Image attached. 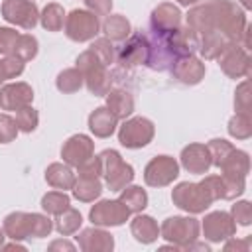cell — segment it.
Listing matches in <instances>:
<instances>
[{"label":"cell","mask_w":252,"mask_h":252,"mask_svg":"<svg viewBox=\"0 0 252 252\" xmlns=\"http://www.w3.org/2000/svg\"><path fill=\"white\" fill-rule=\"evenodd\" d=\"M220 175L226 179H246L250 171V158L244 150L232 148V152L224 158V161L219 165Z\"/></svg>","instance_id":"obj_21"},{"label":"cell","mask_w":252,"mask_h":252,"mask_svg":"<svg viewBox=\"0 0 252 252\" xmlns=\"http://www.w3.org/2000/svg\"><path fill=\"white\" fill-rule=\"evenodd\" d=\"M173 79H177L183 85H199L205 79V63L195 55H185L173 61L169 67Z\"/></svg>","instance_id":"obj_15"},{"label":"cell","mask_w":252,"mask_h":252,"mask_svg":"<svg viewBox=\"0 0 252 252\" xmlns=\"http://www.w3.org/2000/svg\"><path fill=\"white\" fill-rule=\"evenodd\" d=\"M201 185L207 189V193L213 197V201L224 199V181H222L220 175H205Z\"/></svg>","instance_id":"obj_44"},{"label":"cell","mask_w":252,"mask_h":252,"mask_svg":"<svg viewBox=\"0 0 252 252\" xmlns=\"http://www.w3.org/2000/svg\"><path fill=\"white\" fill-rule=\"evenodd\" d=\"M181 10L173 4V2H163V4H158L154 10H152V16H150V24L154 30H163V32H171L175 28L181 26Z\"/></svg>","instance_id":"obj_20"},{"label":"cell","mask_w":252,"mask_h":252,"mask_svg":"<svg viewBox=\"0 0 252 252\" xmlns=\"http://www.w3.org/2000/svg\"><path fill=\"white\" fill-rule=\"evenodd\" d=\"M45 181L53 187V189H59V191H67V189H73L75 181H77V175L75 171L71 169V165H67L65 161L59 163H49L47 169H45Z\"/></svg>","instance_id":"obj_23"},{"label":"cell","mask_w":252,"mask_h":252,"mask_svg":"<svg viewBox=\"0 0 252 252\" xmlns=\"http://www.w3.org/2000/svg\"><path fill=\"white\" fill-rule=\"evenodd\" d=\"M207 148H209V154H211V163L215 165V167H219L222 161H224V158L232 152V144L230 142H226V140H222V138H213L209 144H207Z\"/></svg>","instance_id":"obj_40"},{"label":"cell","mask_w":252,"mask_h":252,"mask_svg":"<svg viewBox=\"0 0 252 252\" xmlns=\"http://www.w3.org/2000/svg\"><path fill=\"white\" fill-rule=\"evenodd\" d=\"M4 238H6V234H4V228H0V248H2V244H4Z\"/></svg>","instance_id":"obj_54"},{"label":"cell","mask_w":252,"mask_h":252,"mask_svg":"<svg viewBox=\"0 0 252 252\" xmlns=\"http://www.w3.org/2000/svg\"><path fill=\"white\" fill-rule=\"evenodd\" d=\"M106 108L118 120H126L134 112V98H132V94L128 91H122V89L108 91L106 93Z\"/></svg>","instance_id":"obj_25"},{"label":"cell","mask_w":252,"mask_h":252,"mask_svg":"<svg viewBox=\"0 0 252 252\" xmlns=\"http://www.w3.org/2000/svg\"><path fill=\"white\" fill-rule=\"evenodd\" d=\"M2 248H4V250H26V246L20 244V240H14L12 244H6V246L2 244Z\"/></svg>","instance_id":"obj_50"},{"label":"cell","mask_w":252,"mask_h":252,"mask_svg":"<svg viewBox=\"0 0 252 252\" xmlns=\"http://www.w3.org/2000/svg\"><path fill=\"white\" fill-rule=\"evenodd\" d=\"M83 75L77 67H71V69H63L57 79H55V87L63 93V94H73L77 93L81 87H83Z\"/></svg>","instance_id":"obj_33"},{"label":"cell","mask_w":252,"mask_h":252,"mask_svg":"<svg viewBox=\"0 0 252 252\" xmlns=\"http://www.w3.org/2000/svg\"><path fill=\"white\" fill-rule=\"evenodd\" d=\"M47 250L49 252H57V250H65V252H73L75 250V244H71V242H67V240H53L49 246H47Z\"/></svg>","instance_id":"obj_49"},{"label":"cell","mask_w":252,"mask_h":252,"mask_svg":"<svg viewBox=\"0 0 252 252\" xmlns=\"http://www.w3.org/2000/svg\"><path fill=\"white\" fill-rule=\"evenodd\" d=\"M81 224H83V217H81V213H79L77 209H73V207H69V209H65L63 213H59V215H57V220H55V228H57V232L63 234V236L75 234V232L81 228Z\"/></svg>","instance_id":"obj_32"},{"label":"cell","mask_w":252,"mask_h":252,"mask_svg":"<svg viewBox=\"0 0 252 252\" xmlns=\"http://www.w3.org/2000/svg\"><path fill=\"white\" fill-rule=\"evenodd\" d=\"M2 18L8 24H14L24 30H33L39 22V10L32 0H4Z\"/></svg>","instance_id":"obj_9"},{"label":"cell","mask_w":252,"mask_h":252,"mask_svg":"<svg viewBox=\"0 0 252 252\" xmlns=\"http://www.w3.org/2000/svg\"><path fill=\"white\" fill-rule=\"evenodd\" d=\"M14 120H16V126H18L20 132L30 134V132H33V130L37 128L39 114H37V110H35L32 104H28V106L16 110V118H14Z\"/></svg>","instance_id":"obj_37"},{"label":"cell","mask_w":252,"mask_h":252,"mask_svg":"<svg viewBox=\"0 0 252 252\" xmlns=\"http://www.w3.org/2000/svg\"><path fill=\"white\" fill-rule=\"evenodd\" d=\"M224 250H250V240H236V238H226V244H224Z\"/></svg>","instance_id":"obj_48"},{"label":"cell","mask_w":252,"mask_h":252,"mask_svg":"<svg viewBox=\"0 0 252 252\" xmlns=\"http://www.w3.org/2000/svg\"><path fill=\"white\" fill-rule=\"evenodd\" d=\"M77 171H79V177H89V179H96V177H100V173H102V167H100V159H98V156L94 158H91V159H87L85 163H81L79 167H77Z\"/></svg>","instance_id":"obj_45"},{"label":"cell","mask_w":252,"mask_h":252,"mask_svg":"<svg viewBox=\"0 0 252 252\" xmlns=\"http://www.w3.org/2000/svg\"><path fill=\"white\" fill-rule=\"evenodd\" d=\"M201 228L205 238L211 242H224L226 238L236 234V222L230 217V213H224V211H213L205 215Z\"/></svg>","instance_id":"obj_12"},{"label":"cell","mask_w":252,"mask_h":252,"mask_svg":"<svg viewBox=\"0 0 252 252\" xmlns=\"http://www.w3.org/2000/svg\"><path fill=\"white\" fill-rule=\"evenodd\" d=\"M179 175V163L171 156H156L144 167V181L150 187H165Z\"/></svg>","instance_id":"obj_8"},{"label":"cell","mask_w":252,"mask_h":252,"mask_svg":"<svg viewBox=\"0 0 252 252\" xmlns=\"http://www.w3.org/2000/svg\"><path fill=\"white\" fill-rule=\"evenodd\" d=\"M156 134V126L150 118L146 116H134V118H126L124 124L118 130V142L124 148L130 150H138L148 146L154 140Z\"/></svg>","instance_id":"obj_6"},{"label":"cell","mask_w":252,"mask_h":252,"mask_svg":"<svg viewBox=\"0 0 252 252\" xmlns=\"http://www.w3.org/2000/svg\"><path fill=\"white\" fill-rule=\"evenodd\" d=\"M240 4H242V10H248L250 8V0H240Z\"/></svg>","instance_id":"obj_53"},{"label":"cell","mask_w":252,"mask_h":252,"mask_svg":"<svg viewBox=\"0 0 252 252\" xmlns=\"http://www.w3.org/2000/svg\"><path fill=\"white\" fill-rule=\"evenodd\" d=\"M116 61L122 67H128V69L130 67H138V65H146V61H148V39H146V33L128 35V41L116 53Z\"/></svg>","instance_id":"obj_14"},{"label":"cell","mask_w":252,"mask_h":252,"mask_svg":"<svg viewBox=\"0 0 252 252\" xmlns=\"http://www.w3.org/2000/svg\"><path fill=\"white\" fill-rule=\"evenodd\" d=\"M8 81V71H6V65H4V59H0V85Z\"/></svg>","instance_id":"obj_51"},{"label":"cell","mask_w":252,"mask_h":252,"mask_svg":"<svg viewBox=\"0 0 252 252\" xmlns=\"http://www.w3.org/2000/svg\"><path fill=\"white\" fill-rule=\"evenodd\" d=\"M33 100V89L28 83H8L0 87V108L2 110H20Z\"/></svg>","instance_id":"obj_16"},{"label":"cell","mask_w":252,"mask_h":252,"mask_svg":"<svg viewBox=\"0 0 252 252\" xmlns=\"http://www.w3.org/2000/svg\"><path fill=\"white\" fill-rule=\"evenodd\" d=\"M201 224L193 217H167L159 226V236L173 244L177 250H183L189 242L197 240Z\"/></svg>","instance_id":"obj_4"},{"label":"cell","mask_w":252,"mask_h":252,"mask_svg":"<svg viewBox=\"0 0 252 252\" xmlns=\"http://www.w3.org/2000/svg\"><path fill=\"white\" fill-rule=\"evenodd\" d=\"M53 230V222L47 215L41 213H30V238H43L49 236V232Z\"/></svg>","instance_id":"obj_39"},{"label":"cell","mask_w":252,"mask_h":252,"mask_svg":"<svg viewBox=\"0 0 252 252\" xmlns=\"http://www.w3.org/2000/svg\"><path fill=\"white\" fill-rule=\"evenodd\" d=\"M169 41H171V47L179 57H185V55H195L199 51V33L195 30H191L189 26H179L175 30L169 32Z\"/></svg>","instance_id":"obj_19"},{"label":"cell","mask_w":252,"mask_h":252,"mask_svg":"<svg viewBox=\"0 0 252 252\" xmlns=\"http://www.w3.org/2000/svg\"><path fill=\"white\" fill-rule=\"evenodd\" d=\"M71 207V199H69V195L65 193V191H49V193H45L43 197H41V209L47 213V215H59V213H63L65 209H69Z\"/></svg>","instance_id":"obj_34"},{"label":"cell","mask_w":252,"mask_h":252,"mask_svg":"<svg viewBox=\"0 0 252 252\" xmlns=\"http://www.w3.org/2000/svg\"><path fill=\"white\" fill-rule=\"evenodd\" d=\"M89 49H91L106 67L116 61V49H114V45H112V41H110L108 37H98V39H94Z\"/></svg>","instance_id":"obj_38"},{"label":"cell","mask_w":252,"mask_h":252,"mask_svg":"<svg viewBox=\"0 0 252 252\" xmlns=\"http://www.w3.org/2000/svg\"><path fill=\"white\" fill-rule=\"evenodd\" d=\"M94 154V142L85 134H75L67 138V142L61 148V158L67 165L79 167L87 159H91Z\"/></svg>","instance_id":"obj_13"},{"label":"cell","mask_w":252,"mask_h":252,"mask_svg":"<svg viewBox=\"0 0 252 252\" xmlns=\"http://www.w3.org/2000/svg\"><path fill=\"white\" fill-rule=\"evenodd\" d=\"M230 43H234V41H230L220 32H209V33L199 35V53L205 59H217Z\"/></svg>","instance_id":"obj_27"},{"label":"cell","mask_w":252,"mask_h":252,"mask_svg":"<svg viewBox=\"0 0 252 252\" xmlns=\"http://www.w3.org/2000/svg\"><path fill=\"white\" fill-rule=\"evenodd\" d=\"M181 165L183 169H187L189 173H197V175H205L209 171L211 163V154L209 148L205 144H189L181 150Z\"/></svg>","instance_id":"obj_17"},{"label":"cell","mask_w":252,"mask_h":252,"mask_svg":"<svg viewBox=\"0 0 252 252\" xmlns=\"http://www.w3.org/2000/svg\"><path fill=\"white\" fill-rule=\"evenodd\" d=\"M77 69L81 71L83 75V81L89 89L91 94L94 96H102L108 93V87H110V77H108V71H106V65L91 51H83L79 57H77Z\"/></svg>","instance_id":"obj_1"},{"label":"cell","mask_w":252,"mask_h":252,"mask_svg":"<svg viewBox=\"0 0 252 252\" xmlns=\"http://www.w3.org/2000/svg\"><path fill=\"white\" fill-rule=\"evenodd\" d=\"M73 197L81 203H91L94 199L100 197L102 193V183H100V177L96 179H89V177H79L73 185Z\"/></svg>","instance_id":"obj_29"},{"label":"cell","mask_w":252,"mask_h":252,"mask_svg":"<svg viewBox=\"0 0 252 252\" xmlns=\"http://www.w3.org/2000/svg\"><path fill=\"white\" fill-rule=\"evenodd\" d=\"M18 32L12 28H0V53L2 55H10L14 49V43L18 39Z\"/></svg>","instance_id":"obj_46"},{"label":"cell","mask_w":252,"mask_h":252,"mask_svg":"<svg viewBox=\"0 0 252 252\" xmlns=\"http://www.w3.org/2000/svg\"><path fill=\"white\" fill-rule=\"evenodd\" d=\"M130 211L118 199H102L94 203L89 213V219L94 226H120L128 220Z\"/></svg>","instance_id":"obj_10"},{"label":"cell","mask_w":252,"mask_h":252,"mask_svg":"<svg viewBox=\"0 0 252 252\" xmlns=\"http://www.w3.org/2000/svg\"><path fill=\"white\" fill-rule=\"evenodd\" d=\"M148 39V61L146 65L154 71H165L173 65L177 59L171 41H169V32L163 30H154L150 28V33H146Z\"/></svg>","instance_id":"obj_5"},{"label":"cell","mask_w":252,"mask_h":252,"mask_svg":"<svg viewBox=\"0 0 252 252\" xmlns=\"http://www.w3.org/2000/svg\"><path fill=\"white\" fill-rule=\"evenodd\" d=\"M18 126H16V120L8 114H0V144H10L16 140L18 136Z\"/></svg>","instance_id":"obj_43"},{"label":"cell","mask_w":252,"mask_h":252,"mask_svg":"<svg viewBox=\"0 0 252 252\" xmlns=\"http://www.w3.org/2000/svg\"><path fill=\"white\" fill-rule=\"evenodd\" d=\"M234 108L240 114H250L252 112V94H250V83L248 81H242L236 87V93H234Z\"/></svg>","instance_id":"obj_41"},{"label":"cell","mask_w":252,"mask_h":252,"mask_svg":"<svg viewBox=\"0 0 252 252\" xmlns=\"http://www.w3.org/2000/svg\"><path fill=\"white\" fill-rule=\"evenodd\" d=\"M100 167H102V177L104 185L110 191H122L126 185L132 183L134 179V167L122 159V156L116 150H104L98 154Z\"/></svg>","instance_id":"obj_2"},{"label":"cell","mask_w":252,"mask_h":252,"mask_svg":"<svg viewBox=\"0 0 252 252\" xmlns=\"http://www.w3.org/2000/svg\"><path fill=\"white\" fill-rule=\"evenodd\" d=\"M102 32H104V37H108L110 41H124L128 39L132 26L122 14H110L102 22Z\"/></svg>","instance_id":"obj_28"},{"label":"cell","mask_w":252,"mask_h":252,"mask_svg":"<svg viewBox=\"0 0 252 252\" xmlns=\"http://www.w3.org/2000/svg\"><path fill=\"white\" fill-rule=\"evenodd\" d=\"M175 2H179L181 6H191V4H197L199 0H175Z\"/></svg>","instance_id":"obj_52"},{"label":"cell","mask_w":252,"mask_h":252,"mask_svg":"<svg viewBox=\"0 0 252 252\" xmlns=\"http://www.w3.org/2000/svg\"><path fill=\"white\" fill-rule=\"evenodd\" d=\"M39 22L43 26V30L47 32H61L63 30V24H65V10L61 4L57 2H49L41 14H39Z\"/></svg>","instance_id":"obj_31"},{"label":"cell","mask_w":252,"mask_h":252,"mask_svg":"<svg viewBox=\"0 0 252 252\" xmlns=\"http://www.w3.org/2000/svg\"><path fill=\"white\" fill-rule=\"evenodd\" d=\"M171 201L175 207L191 215L205 213L215 203L213 197L207 193V189L201 185V181L199 183H189V181L177 183L171 191Z\"/></svg>","instance_id":"obj_3"},{"label":"cell","mask_w":252,"mask_h":252,"mask_svg":"<svg viewBox=\"0 0 252 252\" xmlns=\"http://www.w3.org/2000/svg\"><path fill=\"white\" fill-rule=\"evenodd\" d=\"M219 67L230 79H242L250 75V55L240 43H230L219 57Z\"/></svg>","instance_id":"obj_11"},{"label":"cell","mask_w":252,"mask_h":252,"mask_svg":"<svg viewBox=\"0 0 252 252\" xmlns=\"http://www.w3.org/2000/svg\"><path fill=\"white\" fill-rule=\"evenodd\" d=\"M228 134L236 140H248L252 136V120L250 114H240L236 112L228 120Z\"/></svg>","instance_id":"obj_36"},{"label":"cell","mask_w":252,"mask_h":252,"mask_svg":"<svg viewBox=\"0 0 252 252\" xmlns=\"http://www.w3.org/2000/svg\"><path fill=\"white\" fill-rule=\"evenodd\" d=\"M75 238L83 252H110L114 248L112 234L102 228H96V226L83 228Z\"/></svg>","instance_id":"obj_18"},{"label":"cell","mask_w":252,"mask_h":252,"mask_svg":"<svg viewBox=\"0 0 252 252\" xmlns=\"http://www.w3.org/2000/svg\"><path fill=\"white\" fill-rule=\"evenodd\" d=\"M37 49H39L37 39L32 33H22V35H18V39H16L14 49H12L10 55H16L24 63H28V61H32L37 55Z\"/></svg>","instance_id":"obj_35"},{"label":"cell","mask_w":252,"mask_h":252,"mask_svg":"<svg viewBox=\"0 0 252 252\" xmlns=\"http://www.w3.org/2000/svg\"><path fill=\"white\" fill-rule=\"evenodd\" d=\"M118 124V118L106 108V106H98L89 114V130L96 136V138H108L114 134Z\"/></svg>","instance_id":"obj_22"},{"label":"cell","mask_w":252,"mask_h":252,"mask_svg":"<svg viewBox=\"0 0 252 252\" xmlns=\"http://www.w3.org/2000/svg\"><path fill=\"white\" fill-rule=\"evenodd\" d=\"M130 232L142 244H152V242H156L159 238V226L150 215L136 213V217L130 222Z\"/></svg>","instance_id":"obj_24"},{"label":"cell","mask_w":252,"mask_h":252,"mask_svg":"<svg viewBox=\"0 0 252 252\" xmlns=\"http://www.w3.org/2000/svg\"><path fill=\"white\" fill-rule=\"evenodd\" d=\"M230 217L234 219L236 224L248 226L252 222V205H250V201H236L230 209Z\"/></svg>","instance_id":"obj_42"},{"label":"cell","mask_w":252,"mask_h":252,"mask_svg":"<svg viewBox=\"0 0 252 252\" xmlns=\"http://www.w3.org/2000/svg\"><path fill=\"white\" fill-rule=\"evenodd\" d=\"M65 35L71 41H89L94 39V35L100 30L98 16L89 10H71L69 16H65Z\"/></svg>","instance_id":"obj_7"},{"label":"cell","mask_w":252,"mask_h":252,"mask_svg":"<svg viewBox=\"0 0 252 252\" xmlns=\"http://www.w3.org/2000/svg\"><path fill=\"white\" fill-rule=\"evenodd\" d=\"M118 201L124 203L130 213H142L148 207V193L140 185H126L120 191Z\"/></svg>","instance_id":"obj_30"},{"label":"cell","mask_w":252,"mask_h":252,"mask_svg":"<svg viewBox=\"0 0 252 252\" xmlns=\"http://www.w3.org/2000/svg\"><path fill=\"white\" fill-rule=\"evenodd\" d=\"M89 12L96 16H108L112 10V0H85Z\"/></svg>","instance_id":"obj_47"},{"label":"cell","mask_w":252,"mask_h":252,"mask_svg":"<svg viewBox=\"0 0 252 252\" xmlns=\"http://www.w3.org/2000/svg\"><path fill=\"white\" fill-rule=\"evenodd\" d=\"M4 234L12 240H24L30 238V213L14 211L4 217Z\"/></svg>","instance_id":"obj_26"}]
</instances>
